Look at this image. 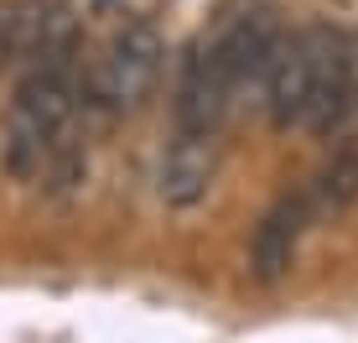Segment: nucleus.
Segmentation results:
<instances>
[{"label": "nucleus", "mask_w": 358, "mask_h": 343, "mask_svg": "<svg viewBox=\"0 0 358 343\" xmlns=\"http://www.w3.org/2000/svg\"><path fill=\"white\" fill-rule=\"evenodd\" d=\"M83 83L73 63H31L27 78L16 83L6 109V130H0V167L16 182L47 177L52 188H73L78 172H89V156L73 141L78 125Z\"/></svg>", "instance_id": "1"}, {"label": "nucleus", "mask_w": 358, "mask_h": 343, "mask_svg": "<svg viewBox=\"0 0 358 343\" xmlns=\"http://www.w3.org/2000/svg\"><path fill=\"white\" fill-rule=\"evenodd\" d=\"M260 109L275 130H317V136H332L358 109V57L327 27L286 31L275 57H270Z\"/></svg>", "instance_id": "2"}, {"label": "nucleus", "mask_w": 358, "mask_h": 343, "mask_svg": "<svg viewBox=\"0 0 358 343\" xmlns=\"http://www.w3.org/2000/svg\"><path fill=\"white\" fill-rule=\"evenodd\" d=\"M162 73H166L162 31H156L151 21H125V27L104 42V52H99V63L89 73V94H83V99L94 109H104V115H135V109L156 94Z\"/></svg>", "instance_id": "3"}, {"label": "nucleus", "mask_w": 358, "mask_h": 343, "mask_svg": "<svg viewBox=\"0 0 358 343\" xmlns=\"http://www.w3.org/2000/svg\"><path fill=\"white\" fill-rule=\"evenodd\" d=\"M280 36H286V21L270 0H234V6L218 10L213 27H203V42L213 47L218 68L229 73L239 99H260Z\"/></svg>", "instance_id": "4"}, {"label": "nucleus", "mask_w": 358, "mask_h": 343, "mask_svg": "<svg viewBox=\"0 0 358 343\" xmlns=\"http://www.w3.org/2000/svg\"><path fill=\"white\" fill-rule=\"evenodd\" d=\"M218 177V136H197V130H171L166 151H162V198L166 208H197L208 198Z\"/></svg>", "instance_id": "5"}, {"label": "nucleus", "mask_w": 358, "mask_h": 343, "mask_svg": "<svg viewBox=\"0 0 358 343\" xmlns=\"http://www.w3.org/2000/svg\"><path fill=\"white\" fill-rule=\"evenodd\" d=\"M306 229H312V214H306V198H301V192L280 198V203L260 218L255 244H250V265H255V281H260V286H275V281L296 265V250H301V234H306Z\"/></svg>", "instance_id": "6"}, {"label": "nucleus", "mask_w": 358, "mask_h": 343, "mask_svg": "<svg viewBox=\"0 0 358 343\" xmlns=\"http://www.w3.org/2000/svg\"><path fill=\"white\" fill-rule=\"evenodd\" d=\"M301 198H306L312 224H332V218L348 214L358 203V141H343L338 151L312 172V182L301 188Z\"/></svg>", "instance_id": "7"}, {"label": "nucleus", "mask_w": 358, "mask_h": 343, "mask_svg": "<svg viewBox=\"0 0 358 343\" xmlns=\"http://www.w3.org/2000/svg\"><path fill=\"white\" fill-rule=\"evenodd\" d=\"M16 57V21H10V0H0V68Z\"/></svg>", "instance_id": "8"}]
</instances>
